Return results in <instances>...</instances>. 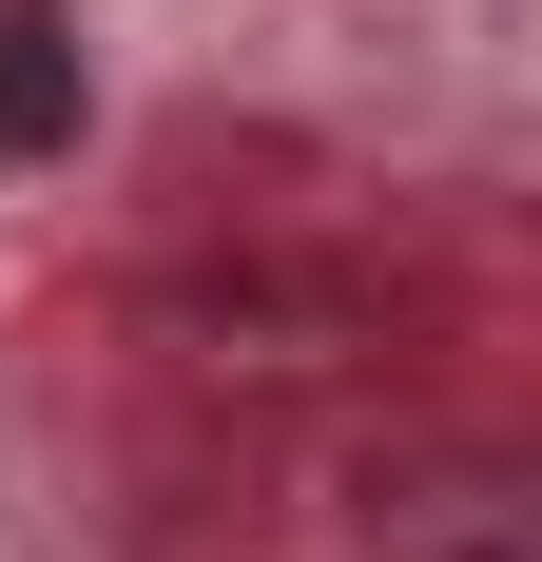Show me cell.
I'll return each instance as SVG.
<instances>
[{"mask_svg": "<svg viewBox=\"0 0 542 562\" xmlns=\"http://www.w3.org/2000/svg\"><path fill=\"white\" fill-rule=\"evenodd\" d=\"M78 116H98L78 20H58V0H0V156H78Z\"/></svg>", "mask_w": 542, "mask_h": 562, "instance_id": "cell-1", "label": "cell"}]
</instances>
